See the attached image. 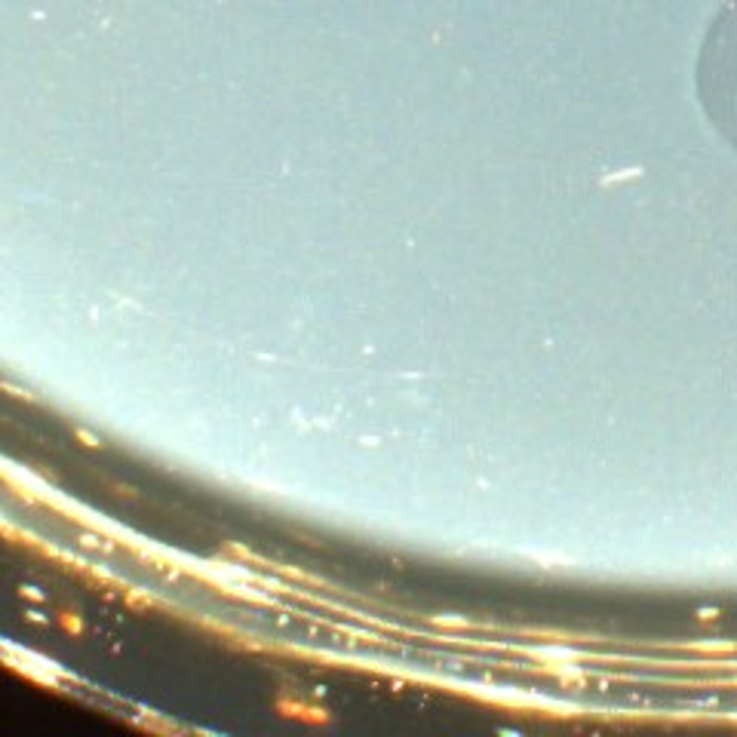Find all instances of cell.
<instances>
[{"label": "cell", "instance_id": "cell-1", "mask_svg": "<svg viewBox=\"0 0 737 737\" xmlns=\"http://www.w3.org/2000/svg\"><path fill=\"white\" fill-rule=\"evenodd\" d=\"M697 95L709 123L737 151V0H728L709 25L697 59Z\"/></svg>", "mask_w": 737, "mask_h": 737}]
</instances>
